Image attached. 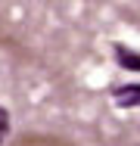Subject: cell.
<instances>
[{
	"label": "cell",
	"instance_id": "cell-2",
	"mask_svg": "<svg viewBox=\"0 0 140 146\" xmlns=\"http://www.w3.org/2000/svg\"><path fill=\"white\" fill-rule=\"evenodd\" d=\"M112 53H115V62L128 72H140V53L125 47V44H112Z\"/></svg>",
	"mask_w": 140,
	"mask_h": 146
},
{
	"label": "cell",
	"instance_id": "cell-3",
	"mask_svg": "<svg viewBox=\"0 0 140 146\" xmlns=\"http://www.w3.org/2000/svg\"><path fill=\"white\" fill-rule=\"evenodd\" d=\"M6 134H9V112L0 106V143L6 140Z\"/></svg>",
	"mask_w": 140,
	"mask_h": 146
},
{
	"label": "cell",
	"instance_id": "cell-1",
	"mask_svg": "<svg viewBox=\"0 0 140 146\" xmlns=\"http://www.w3.org/2000/svg\"><path fill=\"white\" fill-rule=\"evenodd\" d=\"M109 93L118 109H140V84H121V87H112Z\"/></svg>",
	"mask_w": 140,
	"mask_h": 146
}]
</instances>
